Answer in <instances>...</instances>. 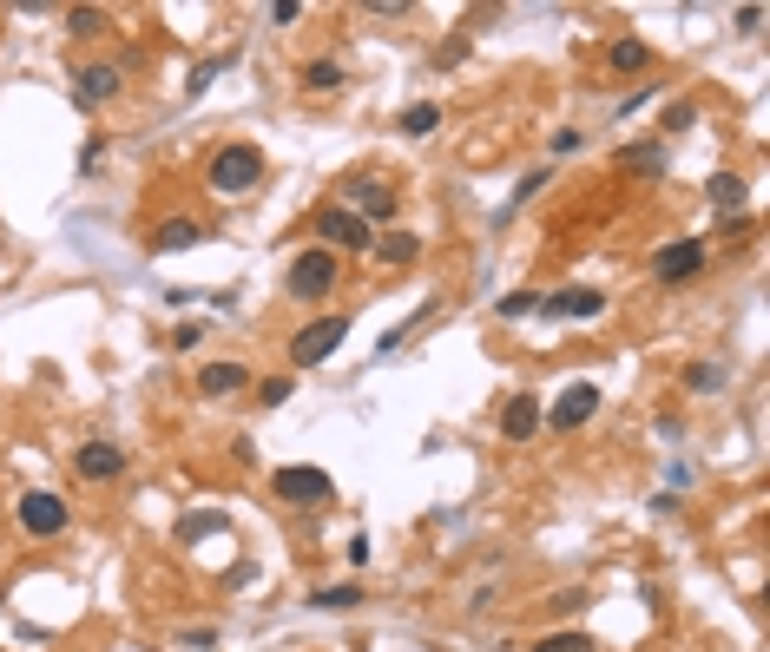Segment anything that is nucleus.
I'll use <instances>...</instances> for the list:
<instances>
[{
    "mask_svg": "<svg viewBox=\"0 0 770 652\" xmlns=\"http://www.w3.org/2000/svg\"><path fill=\"white\" fill-rule=\"evenodd\" d=\"M198 238H205V224H198V218H172V224H158V231H152L145 251H152V257H172V251H191Z\"/></svg>",
    "mask_w": 770,
    "mask_h": 652,
    "instance_id": "12",
    "label": "nucleus"
},
{
    "mask_svg": "<svg viewBox=\"0 0 770 652\" xmlns=\"http://www.w3.org/2000/svg\"><path fill=\"white\" fill-rule=\"evenodd\" d=\"M73 93H79V106H106V99L119 93V66H79Z\"/></svg>",
    "mask_w": 770,
    "mask_h": 652,
    "instance_id": "11",
    "label": "nucleus"
},
{
    "mask_svg": "<svg viewBox=\"0 0 770 652\" xmlns=\"http://www.w3.org/2000/svg\"><path fill=\"white\" fill-rule=\"evenodd\" d=\"M310 606L316 613H349V606H362V587H316Z\"/></svg>",
    "mask_w": 770,
    "mask_h": 652,
    "instance_id": "19",
    "label": "nucleus"
},
{
    "mask_svg": "<svg viewBox=\"0 0 770 652\" xmlns=\"http://www.w3.org/2000/svg\"><path fill=\"white\" fill-rule=\"evenodd\" d=\"M257 178H264V152H257V145H244V139L218 145V152H211V165H205V185L218 191V198H244Z\"/></svg>",
    "mask_w": 770,
    "mask_h": 652,
    "instance_id": "1",
    "label": "nucleus"
},
{
    "mask_svg": "<svg viewBox=\"0 0 770 652\" xmlns=\"http://www.w3.org/2000/svg\"><path fill=\"white\" fill-rule=\"evenodd\" d=\"M711 205H718V211H738L744 205V178L718 172V178H711Z\"/></svg>",
    "mask_w": 770,
    "mask_h": 652,
    "instance_id": "22",
    "label": "nucleus"
},
{
    "mask_svg": "<svg viewBox=\"0 0 770 652\" xmlns=\"http://www.w3.org/2000/svg\"><path fill=\"white\" fill-rule=\"evenodd\" d=\"M534 310H547V317H599V310H606V290H566V297H547V303H534Z\"/></svg>",
    "mask_w": 770,
    "mask_h": 652,
    "instance_id": "15",
    "label": "nucleus"
},
{
    "mask_svg": "<svg viewBox=\"0 0 770 652\" xmlns=\"http://www.w3.org/2000/svg\"><path fill=\"white\" fill-rule=\"evenodd\" d=\"M316 238L336 244V251H369V244H376V231H369V224H362L349 205H323V211H316Z\"/></svg>",
    "mask_w": 770,
    "mask_h": 652,
    "instance_id": "5",
    "label": "nucleus"
},
{
    "mask_svg": "<svg viewBox=\"0 0 770 652\" xmlns=\"http://www.w3.org/2000/svg\"><path fill=\"white\" fill-rule=\"evenodd\" d=\"M376 257L382 264H415V257H422V238H415V231H389V238H376Z\"/></svg>",
    "mask_w": 770,
    "mask_h": 652,
    "instance_id": "17",
    "label": "nucleus"
},
{
    "mask_svg": "<svg viewBox=\"0 0 770 652\" xmlns=\"http://www.w3.org/2000/svg\"><path fill=\"white\" fill-rule=\"evenodd\" d=\"M349 211L376 231V218H395V185H382V178H356V185H349Z\"/></svg>",
    "mask_w": 770,
    "mask_h": 652,
    "instance_id": "7",
    "label": "nucleus"
},
{
    "mask_svg": "<svg viewBox=\"0 0 770 652\" xmlns=\"http://www.w3.org/2000/svg\"><path fill=\"white\" fill-rule=\"evenodd\" d=\"M534 429H540V396H527V389H520V396L501 409V435H507V442H527Z\"/></svg>",
    "mask_w": 770,
    "mask_h": 652,
    "instance_id": "14",
    "label": "nucleus"
},
{
    "mask_svg": "<svg viewBox=\"0 0 770 652\" xmlns=\"http://www.w3.org/2000/svg\"><path fill=\"white\" fill-rule=\"evenodd\" d=\"M73 468H79L86 481H119V475H126V448H112V442H86V448L73 455Z\"/></svg>",
    "mask_w": 770,
    "mask_h": 652,
    "instance_id": "10",
    "label": "nucleus"
},
{
    "mask_svg": "<svg viewBox=\"0 0 770 652\" xmlns=\"http://www.w3.org/2000/svg\"><path fill=\"white\" fill-rule=\"evenodd\" d=\"M435 126H441V106H428V99L402 112V132H409V139H422V132H435Z\"/></svg>",
    "mask_w": 770,
    "mask_h": 652,
    "instance_id": "23",
    "label": "nucleus"
},
{
    "mask_svg": "<svg viewBox=\"0 0 770 652\" xmlns=\"http://www.w3.org/2000/svg\"><path fill=\"white\" fill-rule=\"evenodd\" d=\"M66 33H79V40L106 33V7H73V14H66Z\"/></svg>",
    "mask_w": 770,
    "mask_h": 652,
    "instance_id": "21",
    "label": "nucleus"
},
{
    "mask_svg": "<svg viewBox=\"0 0 770 652\" xmlns=\"http://www.w3.org/2000/svg\"><path fill=\"white\" fill-rule=\"evenodd\" d=\"M343 336H349V317H316V323H303V330L290 336V363H297V369L330 363Z\"/></svg>",
    "mask_w": 770,
    "mask_h": 652,
    "instance_id": "3",
    "label": "nucleus"
},
{
    "mask_svg": "<svg viewBox=\"0 0 770 652\" xmlns=\"http://www.w3.org/2000/svg\"><path fill=\"white\" fill-rule=\"evenodd\" d=\"M652 271H659V284H685V277L705 271V244H698V238H678L672 251H659V264H652Z\"/></svg>",
    "mask_w": 770,
    "mask_h": 652,
    "instance_id": "9",
    "label": "nucleus"
},
{
    "mask_svg": "<svg viewBox=\"0 0 770 652\" xmlns=\"http://www.w3.org/2000/svg\"><path fill=\"white\" fill-rule=\"evenodd\" d=\"M685 126H698V106H685V99L665 106V132H685Z\"/></svg>",
    "mask_w": 770,
    "mask_h": 652,
    "instance_id": "26",
    "label": "nucleus"
},
{
    "mask_svg": "<svg viewBox=\"0 0 770 652\" xmlns=\"http://www.w3.org/2000/svg\"><path fill=\"white\" fill-rule=\"evenodd\" d=\"M14 521L27 527L33 541H53V534H66V501H60L53 488H33V494H20Z\"/></svg>",
    "mask_w": 770,
    "mask_h": 652,
    "instance_id": "4",
    "label": "nucleus"
},
{
    "mask_svg": "<svg viewBox=\"0 0 770 652\" xmlns=\"http://www.w3.org/2000/svg\"><path fill=\"white\" fill-rule=\"evenodd\" d=\"M303 86H310V93H336V86H343V66H336V60H310V66H303Z\"/></svg>",
    "mask_w": 770,
    "mask_h": 652,
    "instance_id": "20",
    "label": "nucleus"
},
{
    "mask_svg": "<svg viewBox=\"0 0 770 652\" xmlns=\"http://www.w3.org/2000/svg\"><path fill=\"white\" fill-rule=\"evenodd\" d=\"M330 284H336V257L330 251H303L297 264H290V290H297V297H323Z\"/></svg>",
    "mask_w": 770,
    "mask_h": 652,
    "instance_id": "8",
    "label": "nucleus"
},
{
    "mask_svg": "<svg viewBox=\"0 0 770 652\" xmlns=\"http://www.w3.org/2000/svg\"><path fill=\"white\" fill-rule=\"evenodd\" d=\"M619 172L659 178V172H665V145H659V139H645V145H619Z\"/></svg>",
    "mask_w": 770,
    "mask_h": 652,
    "instance_id": "16",
    "label": "nucleus"
},
{
    "mask_svg": "<svg viewBox=\"0 0 770 652\" xmlns=\"http://www.w3.org/2000/svg\"><path fill=\"white\" fill-rule=\"evenodd\" d=\"M606 60H613V73H645V66H652V47H645V40H613Z\"/></svg>",
    "mask_w": 770,
    "mask_h": 652,
    "instance_id": "18",
    "label": "nucleus"
},
{
    "mask_svg": "<svg viewBox=\"0 0 770 652\" xmlns=\"http://www.w3.org/2000/svg\"><path fill=\"white\" fill-rule=\"evenodd\" d=\"M461 53H468V40H441V53H435V66H455Z\"/></svg>",
    "mask_w": 770,
    "mask_h": 652,
    "instance_id": "29",
    "label": "nucleus"
},
{
    "mask_svg": "<svg viewBox=\"0 0 770 652\" xmlns=\"http://www.w3.org/2000/svg\"><path fill=\"white\" fill-rule=\"evenodd\" d=\"M270 488H277V501H290V508H330L336 501V481L323 475V468H277L270 475Z\"/></svg>",
    "mask_w": 770,
    "mask_h": 652,
    "instance_id": "2",
    "label": "nucleus"
},
{
    "mask_svg": "<svg viewBox=\"0 0 770 652\" xmlns=\"http://www.w3.org/2000/svg\"><path fill=\"white\" fill-rule=\"evenodd\" d=\"M593 409H599V389H593V382H566L560 396H553L547 422H553L560 435H573V429H586V422H593Z\"/></svg>",
    "mask_w": 770,
    "mask_h": 652,
    "instance_id": "6",
    "label": "nucleus"
},
{
    "mask_svg": "<svg viewBox=\"0 0 770 652\" xmlns=\"http://www.w3.org/2000/svg\"><path fill=\"white\" fill-rule=\"evenodd\" d=\"M257 402H264V409H283V402H290V382H283V376H270L264 389H257Z\"/></svg>",
    "mask_w": 770,
    "mask_h": 652,
    "instance_id": "27",
    "label": "nucleus"
},
{
    "mask_svg": "<svg viewBox=\"0 0 770 652\" xmlns=\"http://www.w3.org/2000/svg\"><path fill=\"white\" fill-rule=\"evenodd\" d=\"M685 389H692V396H711V389H724V369L718 363H692L685 369Z\"/></svg>",
    "mask_w": 770,
    "mask_h": 652,
    "instance_id": "24",
    "label": "nucleus"
},
{
    "mask_svg": "<svg viewBox=\"0 0 770 652\" xmlns=\"http://www.w3.org/2000/svg\"><path fill=\"white\" fill-rule=\"evenodd\" d=\"M0 606H7V593H0Z\"/></svg>",
    "mask_w": 770,
    "mask_h": 652,
    "instance_id": "30",
    "label": "nucleus"
},
{
    "mask_svg": "<svg viewBox=\"0 0 770 652\" xmlns=\"http://www.w3.org/2000/svg\"><path fill=\"white\" fill-rule=\"evenodd\" d=\"M534 652H599V646H593L586 633H547V639H540Z\"/></svg>",
    "mask_w": 770,
    "mask_h": 652,
    "instance_id": "25",
    "label": "nucleus"
},
{
    "mask_svg": "<svg viewBox=\"0 0 770 652\" xmlns=\"http://www.w3.org/2000/svg\"><path fill=\"white\" fill-rule=\"evenodd\" d=\"M237 389H251V369L244 363H205L198 369V396H237Z\"/></svg>",
    "mask_w": 770,
    "mask_h": 652,
    "instance_id": "13",
    "label": "nucleus"
},
{
    "mask_svg": "<svg viewBox=\"0 0 770 652\" xmlns=\"http://www.w3.org/2000/svg\"><path fill=\"white\" fill-rule=\"evenodd\" d=\"M99 159H106V139H86V145H79V172H93Z\"/></svg>",
    "mask_w": 770,
    "mask_h": 652,
    "instance_id": "28",
    "label": "nucleus"
}]
</instances>
